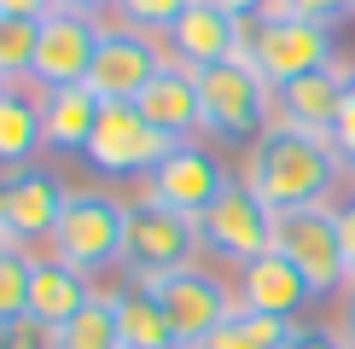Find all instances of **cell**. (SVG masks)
Returning <instances> with one entry per match:
<instances>
[{
	"label": "cell",
	"mask_w": 355,
	"mask_h": 349,
	"mask_svg": "<svg viewBox=\"0 0 355 349\" xmlns=\"http://www.w3.org/2000/svg\"><path fill=\"white\" fill-rule=\"evenodd\" d=\"M344 174L349 169H344V157L332 152V140L286 128V123H268L245 145V163H239V181L268 204L274 215L309 210V204H332L338 186H344Z\"/></svg>",
	"instance_id": "1"
},
{
	"label": "cell",
	"mask_w": 355,
	"mask_h": 349,
	"mask_svg": "<svg viewBox=\"0 0 355 349\" xmlns=\"http://www.w3.org/2000/svg\"><path fill=\"white\" fill-rule=\"evenodd\" d=\"M123 222H128V204L99 193V186H70L64 210H58V227L47 239V256H58L64 268L76 274H105L123 268Z\"/></svg>",
	"instance_id": "2"
},
{
	"label": "cell",
	"mask_w": 355,
	"mask_h": 349,
	"mask_svg": "<svg viewBox=\"0 0 355 349\" xmlns=\"http://www.w3.org/2000/svg\"><path fill=\"white\" fill-rule=\"evenodd\" d=\"M198 82V111H204V134L216 140H257L274 123V82L262 76L250 58H221V64L192 70Z\"/></svg>",
	"instance_id": "3"
},
{
	"label": "cell",
	"mask_w": 355,
	"mask_h": 349,
	"mask_svg": "<svg viewBox=\"0 0 355 349\" xmlns=\"http://www.w3.org/2000/svg\"><path fill=\"white\" fill-rule=\"evenodd\" d=\"M204 251L198 222L157 198H135L123 222V280H164L175 268H192Z\"/></svg>",
	"instance_id": "4"
},
{
	"label": "cell",
	"mask_w": 355,
	"mask_h": 349,
	"mask_svg": "<svg viewBox=\"0 0 355 349\" xmlns=\"http://www.w3.org/2000/svg\"><path fill=\"white\" fill-rule=\"evenodd\" d=\"M274 251L297 262V274L309 280L315 303L349 291V262H344V239H338V204L286 210V215L274 222Z\"/></svg>",
	"instance_id": "5"
},
{
	"label": "cell",
	"mask_w": 355,
	"mask_h": 349,
	"mask_svg": "<svg viewBox=\"0 0 355 349\" xmlns=\"http://www.w3.org/2000/svg\"><path fill=\"white\" fill-rule=\"evenodd\" d=\"M274 222L279 215L250 193L245 181H227L221 198L198 215V239H204V251H210L216 262L245 268V262H257L262 251H274Z\"/></svg>",
	"instance_id": "6"
},
{
	"label": "cell",
	"mask_w": 355,
	"mask_h": 349,
	"mask_svg": "<svg viewBox=\"0 0 355 349\" xmlns=\"http://www.w3.org/2000/svg\"><path fill=\"white\" fill-rule=\"evenodd\" d=\"M245 58L274 87H286L297 76H315V70H338V41H332V29H320L309 18H268V24H250Z\"/></svg>",
	"instance_id": "7"
},
{
	"label": "cell",
	"mask_w": 355,
	"mask_h": 349,
	"mask_svg": "<svg viewBox=\"0 0 355 349\" xmlns=\"http://www.w3.org/2000/svg\"><path fill=\"white\" fill-rule=\"evenodd\" d=\"M169 134L152 128L140 116L135 99H116V105H99V123H94V140H87V169L99 174H152L157 163L169 157Z\"/></svg>",
	"instance_id": "8"
},
{
	"label": "cell",
	"mask_w": 355,
	"mask_h": 349,
	"mask_svg": "<svg viewBox=\"0 0 355 349\" xmlns=\"http://www.w3.org/2000/svg\"><path fill=\"white\" fill-rule=\"evenodd\" d=\"M164 64H169L164 35H146V29H128V24H105L99 53H94V70H87V87H94L99 105L140 99L146 82H152Z\"/></svg>",
	"instance_id": "9"
},
{
	"label": "cell",
	"mask_w": 355,
	"mask_h": 349,
	"mask_svg": "<svg viewBox=\"0 0 355 349\" xmlns=\"http://www.w3.org/2000/svg\"><path fill=\"white\" fill-rule=\"evenodd\" d=\"M227 181H233V174L216 157V145L204 140V134H192V140H175L169 157L146 174V198H157V204H169V210H181V215L198 222V215L221 198V186H227Z\"/></svg>",
	"instance_id": "10"
},
{
	"label": "cell",
	"mask_w": 355,
	"mask_h": 349,
	"mask_svg": "<svg viewBox=\"0 0 355 349\" xmlns=\"http://www.w3.org/2000/svg\"><path fill=\"white\" fill-rule=\"evenodd\" d=\"M157 291V303H164V314H169V326H175V338H181V349H198L210 332L227 320L233 309H239V297L227 291V280H216L210 268H175L164 274V280H146Z\"/></svg>",
	"instance_id": "11"
},
{
	"label": "cell",
	"mask_w": 355,
	"mask_h": 349,
	"mask_svg": "<svg viewBox=\"0 0 355 349\" xmlns=\"http://www.w3.org/2000/svg\"><path fill=\"white\" fill-rule=\"evenodd\" d=\"M70 186L58 169H12L6 181H0V227H6L12 251H29V244H47L53 227H58V210H64ZM35 256V251H29Z\"/></svg>",
	"instance_id": "12"
},
{
	"label": "cell",
	"mask_w": 355,
	"mask_h": 349,
	"mask_svg": "<svg viewBox=\"0 0 355 349\" xmlns=\"http://www.w3.org/2000/svg\"><path fill=\"white\" fill-rule=\"evenodd\" d=\"M99 35H105L99 18L53 6L47 18H41V47H35V76L29 82L35 87H76V82H87L94 53H99Z\"/></svg>",
	"instance_id": "13"
},
{
	"label": "cell",
	"mask_w": 355,
	"mask_h": 349,
	"mask_svg": "<svg viewBox=\"0 0 355 349\" xmlns=\"http://www.w3.org/2000/svg\"><path fill=\"white\" fill-rule=\"evenodd\" d=\"M164 47H169L175 64L204 70V64H221V58H245V53H250V24L227 18L216 0H192L181 18L169 24Z\"/></svg>",
	"instance_id": "14"
},
{
	"label": "cell",
	"mask_w": 355,
	"mask_h": 349,
	"mask_svg": "<svg viewBox=\"0 0 355 349\" xmlns=\"http://www.w3.org/2000/svg\"><path fill=\"white\" fill-rule=\"evenodd\" d=\"M344 105H349L344 64H338V70H315V76H297V82L274 87V123L303 128V134H320V140L338 128Z\"/></svg>",
	"instance_id": "15"
},
{
	"label": "cell",
	"mask_w": 355,
	"mask_h": 349,
	"mask_svg": "<svg viewBox=\"0 0 355 349\" xmlns=\"http://www.w3.org/2000/svg\"><path fill=\"white\" fill-rule=\"evenodd\" d=\"M239 303H245L250 314L297 320L309 303H315V291H309V280L297 274V262H291V256L262 251L257 262H245V268H239Z\"/></svg>",
	"instance_id": "16"
},
{
	"label": "cell",
	"mask_w": 355,
	"mask_h": 349,
	"mask_svg": "<svg viewBox=\"0 0 355 349\" xmlns=\"http://www.w3.org/2000/svg\"><path fill=\"white\" fill-rule=\"evenodd\" d=\"M140 116L152 128H164L169 140H192V134H204V111H198V82H192V70L187 64H169L157 70L152 82H146V93L135 99Z\"/></svg>",
	"instance_id": "17"
},
{
	"label": "cell",
	"mask_w": 355,
	"mask_h": 349,
	"mask_svg": "<svg viewBox=\"0 0 355 349\" xmlns=\"http://www.w3.org/2000/svg\"><path fill=\"white\" fill-rule=\"evenodd\" d=\"M87 297H94V280L76 268H64L58 256H29V314L47 320V326L58 332L64 320H76L87 309Z\"/></svg>",
	"instance_id": "18"
},
{
	"label": "cell",
	"mask_w": 355,
	"mask_h": 349,
	"mask_svg": "<svg viewBox=\"0 0 355 349\" xmlns=\"http://www.w3.org/2000/svg\"><path fill=\"white\" fill-rule=\"evenodd\" d=\"M111 309H116V332H123V349H181L164 303L146 280H123L111 285Z\"/></svg>",
	"instance_id": "19"
},
{
	"label": "cell",
	"mask_w": 355,
	"mask_h": 349,
	"mask_svg": "<svg viewBox=\"0 0 355 349\" xmlns=\"http://www.w3.org/2000/svg\"><path fill=\"white\" fill-rule=\"evenodd\" d=\"M94 123H99V99H94L87 82H76V87H41V134H47L53 152H87Z\"/></svg>",
	"instance_id": "20"
},
{
	"label": "cell",
	"mask_w": 355,
	"mask_h": 349,
	"mask_svg": "<svg viewBox=\"0 0 355 349\" xmlns=\"http://www.w3.org/2000/svg\"><path fill=\"white\" fill-rule=\"evenodd\" d=\"M47 145L41 134V87L18 82L0 93V169H29L35 152Z\"/></svg>",
	"instance_id": "21"
},
{
	"label": "cell",
	"mask_w": 355,
	"mask_h": 349,
	"mask_svg": "<svg viewBox=\"0 0 355 349\" xmlns=\"http://www.w3.org/2000/svg\"><path fill=\"white\" fill-rule=\"evenodd\" d=\"M53 349H123V332H116V309H111V285H94L87 309L53 332Z\"/></svg>",
	"instance_id": "22"
},
{
	"label": "cell",
	"mask_w": 355,
	"mask_h": 349,
	"mask_svg": "<svg viewBox=\"0 0 355 349\" xmlns=\"http://www.w3.org/2000/svg\"><path fill=\"white\" fill-rule=\"evenodd\" d=\"M291 338V320H274V314H250L245 303L233 309L221 326L204 338L198 349H286Z\"/></svg>",
	"instance_id": "23"
},
{
	"label": "cell",
	"mask_w": 355,
	"mask_h": 349,
	"mask_svg": "<svg viewBox=\"0 0 355 349\" xmlns=\"http://www.w3.org/2000/svg\"><path fill=\"white\" fill-rule=\"evenodd\" d=\"M35 47H41V18H0V76L12 87L35 76Z\"/></svg>",
	"instance_id": "24"
},
{
	"label": "cell",
	"mask_w": 355,
	"mask_h": 349,
	"mask_svg": "<svg viewBox=\"0 0 355 349\" xmlns=\"http://www.w3.org/2000/svg\"><path fill=\"white\" fill-rule=\"evenodd\" d=\"M29 314V251L0 256V332Z\"/></svg>",
	"instance_id": "25"
},
{
	"label": "cell",
	"mask_w": 355,
	"mask_h": 349,
	"mask_svg": "<svg viewBox=\"0 0 355 349\" xmlns=\"http://www.w3.org/2000/svg\"><path fill=\"white\" fill-rule=\"evenodd\" d=\"M192 6V0H116V18H123L128 29H146V35H169V24L181 18V12Z\"/></svg>",
	"instance_id": "26"
},
{
	"label": "cell",
	"mask_w": 355,
	"mask_h": 349,
	"mask_svg": "<svg viewBox=\"0 0 355 349\" xmlns=\"http://www.w3.org/2000/svg\"><path fill=\"white\" fill-rule=\"evenodd\" d=\"M291 6V18H309V24H320V29H344L355 18V0H286Z\"/></svg>",
	"instance_id": "27"
},
{
	"label": "cell",
	"mask_w": 355,
	"mask_h": 349,
	"mask_svg": "<svg viewBox=\"0 0 355 349\" xmlns=\"http://www.w3.org/2000/svg\"><path fill=\"white\" fill-rule=\"evenodd\" d=\"M0 349H53V326L35 320V314H24V320H12L0 332Z\"/></svg>",
	"instance_id": "28"
},
{
	"label": "cell",
	"mask_w": 355,
	"mask_h": 349,
	"mask_svg": "<svg viewBox=\"0 0 355 349\" xmlns=\"http://www.w3.org/2000/svg\"><path fill=\"white\" fill-rule=\"evenodd\" d=\"M286 349H355V343H349L338 326H291Z\"/></svg>",
	"instance_id": "29"
},
{
	"label": "cell",
	"mask_w": 355,
	"mask_h": 349,
	"mask_svg": "<svg viewBox=\"0 0 355 349\" xmlns=\"http://www.w3.org/2000/svg\"><path fill=\"white\" fill-rule=\"evenodd\" d=\"M327 140H332V152L344 157V169L355 174V99H349V105H344V116H338V128H332Z\"/></svg>",
	"instance_id": "30"
},
{
	"label": "cell",
	"mask_w": 355,
	"mask_h": 349,
	"mask_svg": "<svg viewBox=\"0 0 355 349\" xmlns=\"http://www.w3.org/2000/svg\"><path fill=\"white\" fill-rule=\"evenodd\" d=\"M338 239H344V262H349V280H355V193L338 204Z\"/></svg>",
	"instance_id": "31"
},
{
	"label": "cell",
	"mask_w": 355,
	"mask_h": 349,
	"mask_svg": "<svg viewBox=\"0 0 355 349\" xmlns=\"http://www.w3.org/2000/svg\"><path fill=\"white\" fill-rule=\"evenodd\" d=\"M58 0H0V18H47Z\"/></svg>",
	"instance_id": "32"
},
{
	"label": "cell",
	"mask_w": 355,
	"mask_h": 349,
	"mask_svg": "<svg viewBox=\"0 0 355 349\" xmlns=\"http://www.w3.org/2000/svg\"><path fill=\"white\" fill-rule=\"evenodd\" d=\"M221 12H227V18H239V24H257L262 12H268V0H216Z\"/></svg>",
	"instance_id": "33"
},
{
	"label": "cell",
	"mask_w": 355,
	"mask_h": 349,
	"mask_svg": "<svg viewBox=\"0 0 355 349\" xmlns=\"http://www.w3.org/2000/svg\"><path fill=\"white\" fill-rule=\"evenodd\" d=\"M64 12H87V18H99V12H111L116 0H58Z\"/></svg>",
	"instance_id": "34"
},
{
	"label": "cell",
	"mask_w": 355,
	"mask_h": 349,
	"mask_svg": "<svg viewBox=\"0 0 355 349\" xmlns=\"http://www.w3.org/2000/svg\"><path fill=\"white\" fill-rule=\"evenodd\" d=\"M338 332H344V338L355 343V285L344 291V314H338Z\"/></svg>",
	"instance_id": "35"
},
{
	"label": "cell",
	"mask_w": 355,
	"mask_h": 349,
	"mask_svg": "<svg viewBox=\"0 0 355 349\" xmlns=\"http://www.w3.org/2000/svg\"><path fill=\"white\" fill-rule=\"evenodd\" d=\"M344 82H349V99H355V58H349V64H344Z\"/></svg>",
	"instance_id": "36"
},
{
	"label": "cell",
	"mask_w": 355,
	"mask_h": 349,
	"mask_svg": "<svg viewBox=\"0 0 355 349\" xmlns=\"http://www.w3.org/2000/svg\"><path fill=\"white\" fill-rule=\"evenodd\" d=\"M6 251H12V239H6V227H0V256H6Z\"/></svg>",
	"instance_id": "37"
},
{
	"label": "cell",
	"mask_w": 355,
	"mask_h": 349,
	"mask_svg": "<svg viewBox=\"0 0 355 349\" xmlns=\"http://www.w3.org/2000/svg\"><path fill=\"white\" fill-rule=\"evenodd\" d=\"M6 87H12V82H6V76H0V93H6Z\"/></svg>",
	"instance_id": "38"
},
{
	"label": "cell",
	"mask_w": 355,
	"mask_h": 349,
	"mask_svg": "<svg viewBox=\"0 0 355 349\" xmlns=\"http://www.w3.org/2000/svg\"><path fill=\"white\" fill-rule=\"evenodd\" d=\"M349 285H355V280H349Z\"/></svg>",
	"instance_id": "39"
}]
</instances>
